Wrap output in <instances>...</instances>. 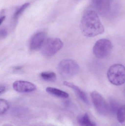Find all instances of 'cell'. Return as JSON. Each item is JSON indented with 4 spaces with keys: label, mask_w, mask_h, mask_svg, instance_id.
<instances>
[{
    "label": "cell",
    "mask_w": 125,
    "mask_h": 126,
    "mask_svg": "<svg viewBox=\"0 0 125 126\" xmlns=\"http://www.w3.org/2000/svg\"><path fill=\"white\" fill-rule=\"evenodd\" d=\"M114 0H91L93 10L103 16H109L114 9Z\"/></svg>",
    "instance_id": "8992f818"
},
{
    "label": "cell",
    "mask_w": 125,
    "mask_h": 126,
    "mask_svg": "<svg viewBox=\"0 0 125 126\" xmlns=\"http://www.w3.org/2000/svg\"><path fill=\"white\" fill-rule=\"evenodd\" d=\"M107 77L110 83L115 86H121L125 83V67L121 64H115L110 67Z\"/></svg>",
    "instance_id": "7a4b0ae2"
},
{
    "label": "cell",
    "mask_w": 125,
    "mask_h": 126,
    "mask_svg": "<svg viewBox=\"0 0 125 126\" xmlns=\"http://www.w3.org/2000/svg\"><path fill=\"white\" fill-rule=\"evenodd\" d=\"M46 36L47 34L45 32H39L34 34L30 40V49L34 51L42 48L46 40Z\"/></svg>",
    "instance_id": "ba28073f"
},
{
    "label": "cell",
    "mask_w": 125,
    "mask_h": 126,
    "mask_svg": "<svg viewBox=\"0 0 125 126\" xmlns=\"http://www.w3.org/2000/svg\"><path fill=\"white\" fill-rule=\"evenodd\" d=\"M80 28L82 34L87 37H95L105 31L98 14L92 9L85 12L81 20Z\"/></svg>",
    "instance_id": "6da1fadb"
},
{
    "label": "cell",
    "mask_w": 125,
    "mask_h": 126,
    "mask_svg": "<svg viewBox=\"0 0 125 126\" xmlns=\"http://www.w3.org/2000/svg\"><path fill=\"white\" fill-rule=\"evenodd\" d=\"M117 116L120 123L122 126H125V105H123L118 109Z\"/></svg>",
    "instance_id": "4fadbf2b"
},
{
    "label": "cell",
    "mask_w": 125,
    "mask_h": 126,
    "mask_svg": "<svg viewBox=\"0 0 125 126\" xmlns=\"http://www.w3.org/2000/svg\"><path fill=\"white\" fill-rule=\"evenodd\" d=\"M78 122L81 126H96L94 123L91 121L87 113L79 116Z\"/></svg>",
    "instance_id": "7c38bea8"
},
{
    "label": "cell",
    "mask_w": 125,
    "mask_h": 126,
    "mask_svg": "<svg viewBox=\"0 0 125 126\" xmlns=\"http://www.w3.org/2000/svg\"><path fill=\"white\" fill-rule=\"evenodd\" d=\"M46 91L51 95L60 98H67L69 96V94L66 92L54 87H47Z\"/></svg>",
    "instance_id": "8fae6325"
},
{
    "label": "cell",
    "mask_w": 125,
    "mask_h": 126,
    "mask_svg": "<svg viewBox=\"0 0 125 126\" xmlns=\"http://www.w3.org/2000/svg\"><path fill=\"white\" fill-rule=\"evenodd\" d=\"M5 18V16H3L1 17L0 20V25L2 24V22L4 21Z\"/></svg>",
    "instance_id": "d6986e66"
},
{
    "label": "cell",
    "mask_w": 125,
    "mask_h": 126,
    "mask_svg": "<svg viewBox=\"0 0 125 126\" xmlns=\"http://www.w3.org/2000/svg\"><path fill=\"white\" fill-rule=\"evenodd\" d=\"M9 103L6 100L0 99V114L1 115L4 114L9 108Z\"/></svg>",
    "instance_id": "2e32d148"
},
{
    "label": "cell",
    "mask_w": 125,
    "mask_h": 126,
    "mask_svg": "<svg viewBox=\"0 0 125 126\" xmlns=\"http://www.w3.org/2000/svg\"><path fill=\"white\" fill-rule=\"evenodd\" d=\"M113 45L108 39L102 38L95 43L93 48V52L95 56L98 58L103 59L108 57L111 54Z\"/></svg>",
    "instance_id": "5b68a950"
},
{
    "label": "cell",
    "mask_w": 125,
    "mask_h": 126,
    "mask_svg": "<svg viewBox=\"0 0 125 126\" xmlns=\"http://www.w3.org/2000/svg\"><path fill=\"white\" fill-rule=\"evenodd\" d=\"M29 3H26L18 9L17 10L13 16V19L15 22L17 21L20 15L23 13L24 10L29 6Z\"/></svg>",
    "instance_id": "9a60e30c"
},
{
    "label": "cell",
    "mask_w": 125,
    "mask_h": 126,
    "mask_svg": "<svg viewBox=\"0 0 125 126\" xmlns=\"http://www.w3.org/2000/svg\"><path fill=\"white\" fill-rule=\"evenodd\" d=\"M7 35V32L5 28H3L1 29L0 30V36L1 38H4L6 37Z\"/></svg>",
    "instance_id": "e0dca14e"
},
{
    "label": "cell",
    "mask_w": 125,
    "mask_h": 126,
    "mask_svg": "<svg viewBox=\"0 0 125 126\" xmlns=\"http://www.w3.org/2000/svg\"><path fill=\"white\" fill-rule=\"evenodd\" d=\"M5 89H6V87L5 86H0V94L4 92V91H5Z\"/></svg>",
    "instance_id": "ac0fdd59"
},
{
    "label": "cell",
    "mask_w": 125,
    "mask_h": 126,
    "mask_svg": "<svg viewBox=\"0 0 125 126\" xmlns=\"http://www.w3.org/2000/svg\"><path fill=\"white\" fill-rule=\"evenodd\" d=\"M63 46V42L61 39L51 38L45 40L41 48V52L45 57H52L61 50Z\"/></svg>",
    "instance_id": "277c9868"
},
{
    "label": "cell",
    "mask_w": 125,
    "mask_h": 126,
    "mask_svg": "<svg viewBox=\"0 0 125 126\" xmlns=\"http://www.w3.org/2000/svg\"><path fill=\"white\" fill-rule=\"evenodd\" d=\"M91 97L95 109L97 112L103 116L107 115L109 112L110 107L105 98L96 91L91 93Z\"/></svg>",
    "instance_id": "52a82bcc"
},
{
    "label": "cell",
    "mask_w": 125,
    "mask_h": 126,
    "mask_svg": "<svg viewBox=\"0 0 125 126\" xmlns=\"http://www.w3.org/2000/svg\"><path fill=\"white\" fill-rule=\"evenodd\" d=\"M13 88L16 92L20 93H29L34 92L36 89V86L34 84L23 80H18L14 82Z\"/></svg>",
    "instance_id": "9c48e42d"
},
{
    "label": "cell",
    "mask_w": 125,
    "mask_h": 126,
    "mask_svg": "<svg viewBox=\"0 0 125 126\" xmlns=\"http://www.w3.org/2000/svg\"><path fill=\"white\" fill-rule=\"evenodd\" d=\"M58 70L62 77L69 78L78 74L79 72V66L74 61L66 59L61 61L59 63Z\"/></svg>",
    "instance_id": "3957f363"
},
{
    "label": "cell",
    "mask_w": 125,
    "mask_h": 126,
    "mask_svg": "<svg viewBox=\"0 0 125 126\" xmlns=\"http://www.w3.org/2000/svg\"><path fill=\"white\" fill-rule=\"evenodd\" d=\"M63 84L66 86L72 89L77 96L84 103L89 104V101L86 94L78 86L68 81H64Z\"/></svg>",
    "instance_id": "30bf717a"
},
{
    "label": "cell",
    "mask_w": 125,
    "mask_h": 126,
    "mask_svg": "<svg viewBox=\"0 0 125 126\" xmlns=\"http://www.w3.org/2000/svg\"><path fill=\"white\" fill-rule=\"evenodd\" d=\"M40 76L43 80L47 81H53L56 80V75L53 72H43L41 73Z\"/></svg>",
    "instance_id": "5bb4252c"
}]
</instances>
